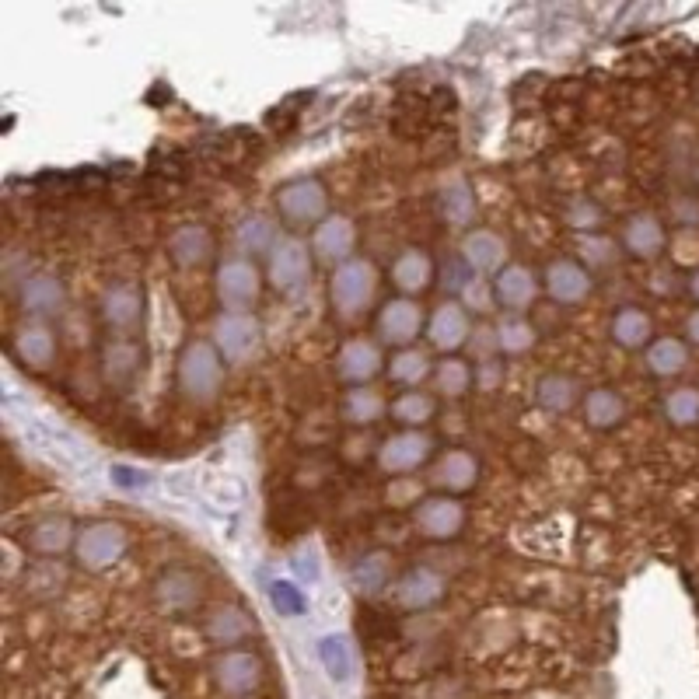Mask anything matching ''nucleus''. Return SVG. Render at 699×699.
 <instances>
[{"instance_id":"f257e3e1","label":"nucleus","mask_w":699,"mask_h":699,"mask_svg":"<svg viewBox=\"0 0 699 699\" xmlns=\"http://www.w3.org/2000/svg\"><path fill=\"white\" fill-rule=\"evenodd\" d=\"M221 353H217L214 343L196 340L182 350L179 357V388L189 402H210L217 392H221L224 381V364Z\"/></svg>"},{"instance_id":"f03ea898","label":"nucleus","mask_w":699,"mask_h":699,"mask_svg":"<svg viewBox=\"0 0 699 699\" xmlns=\"http://www.w3.org/2000/svg\"><path fill=\"white\" fill-rule=\"evenodd\" d=\"M378 294V270L367 259H350V263L336 266L333 280H329V298L333 308L343 319H357Z\"/></svg>"},{"instance_id":"7ed1b4c3","label":"nucleus","mask_w":699,"mask_h":699,"mask_svg":"<svg viewBox=\"0 0 699 699\" xmlns=\"http://www.w3.org/2000/svg\"><path fill=\"white\" fill-rule=\"evenodd\" d=\"M214 347L228 364H249L263 350V326L249 312H221L214 322Z\"/></svg>"},{"instance_id":"20e7f679","label":"nucleus","mask_w":699,"mask_h":699,"mask_svg":"<svg viewBox=\"0 0 699 699\" xmlns=\"http://www.w3.org/2000/svg\"><path fill=\"white\" fill-rule=\"evenodd\" d=\"M126 546H130V535L116 521H91L77 532L74 553L81 560V567L88 570H105L116 560H123Z\"/></svg>"},{"instance_id":"39448f33","label":"nucleus","mask_w":699,"mask_h":699,"mask_svg":"<svg viewBox=\"0 0 699 699\" xmlns=\"http://www.w3.org/2000/svg\"><path fill=\"white\" fill-rule=\"evenodd\" d=\"M214 291L224 312H249L259 301V291H263V277H259L252 259H228V263L217 266Z\"/></svg>"},{"instance_id":"423d86ee","label":"nucleus","mask_w":699,"mask_h":699,"mask_svg":"<svg viewBox=\"0 0 699 699\" xmlns=\"http://www.w3.org/2000/svg\"><path fill=\"white\" fill-rule=\"evenodd\" d=\"M266 277H270L273 291L277 294H294L312 280V252L301 238H280L277 249L270 252V263H266Z\"/></svg>"},{"instance_id":"0eeeda50","label":"nucleus","mask_w":699,"mask_h":699,"mask_svg":"<svg viewBox=\"0 0 699 699\" xmlns=\"http://www.w3.org/2000/svg\"><path fill=\"white\" fill-rule=\"evenodd\" d=\"M277 210L284 221L291 224H315L319 228L326 221V210H329V193L319 179H294V182H284L277 189Z\"/></svg>"},{"instance_id":"6e6552de","label":"nucleus","mask_w":699,"mask_h":699,"mask_svg":"<svg viewBox=\"0 0 699 699\" xmlns=\"http://www.w3.org/2000/svg\"><path fill=\"white\" fill-rule=\"evenodd\" d=\"M430 451H434L430 434H423V430H399V434H392L378 448V465L385 472H392V476H402V472L420 469L430 458Z\"/></svg>"},{"instance_id":"1a4fd4ad","label":"nucleus","mask_w":699,"mask_h":699,"mask_svg":"<svg viewBox=\"0 0 699 699\" xmlns=\"http://www.w3.org/2000/svg\"><path fill=\"white\" fill-rule=\"evenodd\" d=\"M472 326H469V312L462 308V301H444V305L434 308L427 322V340L434 350L441 353H455L469 343Z\"/></svg>"},{"instance_id":"9d476101","label":"nucleus","mask_w":699,"mask_h":699,"mask_svg":"<svg viewBox=\"0 0 699 699\" xmlns=\"http://www.w3.org/2000/svg\"><path fill=\"white\" fill-rule=\"evenodd\" d=\"M353 249H357V228H353L350 217L343 214H329L326 221L315 228L312 235V252L322 259V263L343 266L353 259Z\"/></svg>"},{"instance_id":"9b49d317","label":"nucleus","mask_w":699,"mask_h":699,"mask_svg":"<svg viewBox=\"0 0 699 699\" xmlns=\"http://www.w3.org/2000/svg\"><path fill=\"white\" fill-rule=\"evenodd\" d=\"M420 326H423V312L413 298H395L381 308L378 315V336L392 347L406 350L409 343L420 336Z\"/></svg>"},{"instance_id":"f8f14e48","label":"nucleus","mask_w":699,"mask_h":699,"mask_svg":"<svg viewBox=\"0 0 699 699\" xmlns=\"http://www.w3.org/2000/svg\"><path fill=\"white\" fill-rule=\"evenodd\" d=\"M381 367H385V357H381L378 343H371V340H347L340 347V353H336V374H340L343 381H350L353 388L378 378Z\"/></svg>"},{"instance_id":"ddd939ff","label":"nucleus","mask_w":699,"mask_h":699,"mask_svg":"<svg viewBox=\"0 0 699 699\" xmlns=\"http://www.w3.org/2000/svg\"><path fill=\"white\" fill-rule=\"evenodd\" d=\"M465 525V507L451 497H427L416 507V528L427 539H455Z\"/></svg>"},{"instance_id":"4468645a","label":"nucleus","mask_w":699,"mask_h":699,"mask_svg":"<svg viewBox=\"0 0 699 699\" xmlns=\"http://www.w3.org/2000/svg\"><path fill=\"white\" fill-rule=\"evenodd\" d=\"M535 294H539V280H535V273L528 270V266L511 263L493 277V298H497V305L507 308V312H525V308H532Z\"/></svg>"},{"instance_id":"2eb2a0df","label":"nucleus","mask_w":699,"mask_h":699,"mask_svg":"<svg viewBox=\"0 0 699 699\" xmlns=\"http://www.w3.org/2000/svg\"><path fill=\"white\" fill-rule=\"evenodd\" d=\"M507 259V242L497 235V231L476 228L462 238V263L469 266L476 277L483 273H500Z\"/></svg>"},{"instance_id":"dca6fc26","label":"nucleus","mask_w":699,"mask_h":699,"mask_svg":"<svg viewBox=\"0 0 699 699\" xmlns=\"http://www.w3.org/2000/svg\"><path fill=\"white\" fill-rule=\"evenodd\" d=\"M168 256L182 270H196V266L210 263V256H214V235L203 224H182L168 238Z\"/></svg>"},{"instance_id":"f3484780","label":"nucleus","mask_w":699,"mask_h":699,"mask_svg":"<svg viewBox=\"0 0 699 699\" xmlns=\"http://www.w3.org/2000/svg\"><path fill=\"white\" fill-rule=\"evenodd\" d=\"M546 291L560 305H581L591 294V273L574 259H560L546 270Z\"/></svg>"},{"instance_id":"a211bd4d","label":"nucleus","mask_w":699,"mask_h":699,"mask_svg":"<svg viewBox=\"0 0 699 699\" xmlns=\"http://www.w3.org/2000/svg\"><path fill=\"white\" fill-rule=\"evenodd\" d=\"M14 353L32 371H46L56 357V336L49 333L46 322H28L14 333Z\"/></svg>"},{"instance_id":"6ab92c4d","label":"nucleus","mask_w":699,"mask_h":699,"mask_svg":"<svg viewBox=\"0 0 699 699\" xmlns=\"http://www.w3.org/2000/svg\"><path fill=\"white\" fill-rule=\"evenodd\" d=\"M67 301V291H63V280L53 277V273H35L25 287H21V308L35 319H46V315H56Z\"/></svg>"},{"instance_id":"aec40b11","label":"nucleus","mask_w":699,"mask_h":699,"mask_svg":"<svg viewBox=\"0 0 699 699\" xmlns=\"http://www.w3.org/2000/svg\"><path fill=\"white\" fill-rule=\"evenodd\" d=\"M430 479H434V486H441V490H448V493H465L476 486L479 462L469 451L455 448V451H448V455H441V462L434 465V476Z\"/></svg>"},{"instance_id":"412c9836","label":"nucleus","mask_w":699,"mask_h":699,"mask_svg":"<svg viewBox=\"0 0 699 699\" xmlns=\"http://www.w3.org/2000/svg\"><path fill=\"white\" fill-rule=\"evenodd\" d=\"M434 280V259L423 249H406L399 259L392 263V284L399 287L406 298L413 294H423Z\"/></svg>"},{"instance_id":"4be33fe9","label":"nucleus","mask_w":699,"mask_h":699,"mask_svg":"<svg viewBox=\"0 0 699 699\" xmlns=\"http://www.w3.org/2000/svg\"><path fill=\"white\" fill-rule=\"evenodd\" d=\"M102 319L112 329H130L140 322V291L133 284H112L102 294Z\"/></svg>"},{"instance_id":"5701e85b","label":"nucleus","mask_w":699,"mask_h":699,"mask_svg":"<svg viewBox=\"0 0 699 699\" xmlns=\"http://www.w3.org/2000/svg\"><path fill=\"white\" fill-rule=\"evenodd\" d=\"M235 242H238V249H242L245 256H259V252H266V256H270V252L277 249V242H280V231H277V224H273L270 214H249L242 224H238Z\"/></svg>"},{"instance_id":"b1692460","label":"nucleus","mask_w":699,"mask_h":699,"mask_svg":"<svg viewBox=\"0 0 699 699\" xmlns=\"http://www.w3.org/2000/svg\"><path fill=\"white\" fill-rule=\"evenodd\" d=\"M623 242H626V249H630L633 256L651 259V256H658V252L665 249V228H661L654 214H637V217H630V224H626Z\"/></svg>"},{"instance_id":"393cba45","label":"nucleus","mask_w":699,"mask_h":699,"mask_svg":"<svg viewBox=\"0 0 699 699\" xmlns=\"http://www.w3.org/2000/svg\"><path fill=\"white\" fill-rule=\"evenodd\" d=\"M441 591H444V581L427 567L409 570L399 584V598H402V605H409V609H427V605H434L437 598H441Z\"/></svg>"},{"instance_id":"a878e982","label":"nucleus","mask_w":699,"mask_h":699,"mask_svg":"<svg viewBox=\"0 0 699 699\" xmlns=\"http://www.w3.org/2000/svg\"><path fill=\"white\" fill-rule=\"evenodd\" d=\"M441 217L451 228H469L476 217V196H472L469 182L455 179L441 189Z\"/></svg>"},{"instance_id":"bb28decb","label":"nucleus","mask_w":699,"mask_h":699,"mask_svg":"<svg viewBox=\"0 0 699 699\" xmlns=\"http://www.w3.org/2000/svg\"><path fill=\"white\" fill-rule=\"evenodd\" d=\"M577 392H581V385H577L570 374H546V378H539V385H535V399H539V406L549 409V413H567L577 402Z\"/></svg>"},{"instance_id":"cd10ccee","label":"nucleus","mask_w":699,"mask_h":699,"mask_svg":"<svg viewBox=\"0 0 699 699\" xmlns=\"http://www.w3.org/2000/svg\"><path fill=\"white\" fill-rule=\"evenodd\" d=\"M74 542H77L74 525H70V518H63V514L42 518L39 525L32 528V549H39V553H46V556L63 553V549L74 546Z\"/></svg>"},{"instance_id":"c85d7f7f","label":"nucleus","mask_w":699,"mask_h":699,"mask_svg":"<svg viewBox=\"0 0 699 699\" xmlns=\"http://www.w3.org/2000/svg\"><path fill=\"white\" fill-rule=\"evenodd\" d=\"M217 679L228 693H249L259 682V661L252 654H228L217 665Z\"/></svg>"},{"instance_id":"c756f323","label":"nucleus","mask_w":699,"mask_h":699,"mask_svg":"<svg viewBox=\"0 0 699 699\" xmlns=\"http://www.w3.org/2000/svg\"><path fill=\"white\" fill-rule=\"evenodd\" d=\"M385 399H381L374 388L367 385H357L347 392V399H343V416H347V423H357V427H367V423H378L381 416H385Z\"/></svg>"},{"instance_id":"7c9ffc66","label":"nucleus","mask_w":699,"mask_h":699,"mask_svg":"<svg viewBox=\"0 0 699 699\" xmlns=\"http://www.w3.org/2000/svg\"><path fill=\"white\" fill-rule=\"evenodd\" d=\"M612 336H616V343L626 350L644 347V343H651V319H647L640 308H623V312L612 319Z\"/></svg>"},{"instance_id":"2f4dec72","label":"nucleus","mask_w":699,"mask_h":699,"mask_svg":"<svg viewBox=\"0 0 699 699\" xmlns=\"http://www.w3.org/2000/svg\"><path fill=\"white\" fill-rule=\"evenodd\" d=\"M102 364H105V378H109L112 385H126V381L137 374L140 350L133 347V343H126V340H116V343H109V347H105Z\"/></svg>"},{"instance_id":"473e14b6","label":"nucleus","mask_w":699,"mask_h":699,"mask_svg":"<svg viewBox=\"0 0 699 699\" xmlns=\"http://www.w3.org/2000/svg\"><path fill=\"white\" fill-rule=\"evenodd\" d=\"M626 406L623 399H619L612 388H595V392L584 399V416H588L591 427H616L619 420H623Z\"/></svg>"},{"instance_id":"72a5a7b5","label":"nucleus","mask_w":699,"mask_h":699,"mask_svg":"<svg viewBox=\"0 0 699 699\" xmlns=\"http://www.w3.org/2000/svg\"><path fill=\"white\" fill-rule=\"evenodd\" d=\"M434 409H437V402H434V395H427V392H402L399 399L392 402V416L409 430H420L423 423L434 416Z\"/></svg>"},{"instance_id":"f704fd0d","label":"nucleus","mask_w":699,"mask_h":699,"mask_svg":"<svg viewBox=\"0 0 699 699\" xmlns=\"http://www.w3.org/2000/svg\"><path fill=\"white\" fill-rule=\"evenodd\" d=\"M686 347H682L679 340H672V336H665V340H654L651 347H647V367H651L658 378H672V374H679L682 367H686Z\"/></svg>"},{"instance_id":"c9c22d12","label":"nucleus","mask_w":699,"mask_h":699,"mask_svg":"<svg viewBox=\"0 0 699 699\" xmlns=\"http://www.w3.org/2000/svg\"><path fill=\"white\" fill-rule=\"evenodd\" d=\"M385 577H388L385 553L360 556V560L353 563V570H350V581H353V588H357L360 595H378V591L385 588Z\"/></svg>"},{"instance_id":"e433bc0d","label":"nucleus","mask_w":699,"mask_h":699,"mask_svg":"<svg viewBox=\"0 0 699 699\" xmlns=\"http://www.w3.org/2000/svg\"><path fill=\"white\" fill-rule=\"evenodd\" d=\"M493 347L504 350V353H528L535 347V329L528 326L521 315L500 319V326L493 329Z\"/></svg>"},{"instance_id":"4c0bfd02","label":"nucleus","mask_w":699,"mask_h":699,"mask_svg":"<svg viewBox=\"0 0 699 699\" xmlns=\"http://www.w3.org/2000/svg\"><path fill=\"white\" fill-rule=\"evenodd\" d=\"M427 374H430V357L416 347L399 350L392 357V364H388V378L399 381V385H420Z\"/></svg>"},{"instance_id":"58836bf2","label":"nucleus","mask_w":699,"mask_h":699,"mask_svg":"<svg viewBox=\"0 0 699 699\" xmlns=\"http://www.w3.org/2000/svg\"><path fill=\"white\" fill-rule=\"evenodd\" d=\"M319 658H322V665H326L329 679H333V682H350L353 658H350L347 640L336 637V633H333V637H322L319 640Z\"/></svg>"},{"instance_id":"ea45409f","label":"nucleus","mask_w":699,"mask_h":699,"mask_svg":"<svg viewBox=\"0 0 699 699\" xmlns=\"http://www.w3.org/2000/svg\"><path fill=\"white\" fill-rule=\"evenodd\" d=\"M434 381H437V392H444L448 399H458V395L469 392L472 385V367L458 357H444L434 371Z\"/></svg>"},{"instance_id":"a19ab883","label":"nucleus","mask_w":699,"mask_h":699,"mask_svg":"<svg viewBox=\"0 0 699 699\" xmlns=\"http://www.w3.org/2000/svg\"><path fill=\"white\" fill-rule=\"evenodd\" d=\"M665 413H668V420L679 423V427H693L699 420V392L696 388H679V392H672L665 402Z\"/></svg>"},{"instance_id":"79ce46f5","label":"nucleus","mask_w":699,"mask_h":699,"mask_svg":"<svg viewBox=\"0 0 699 699\" xmlns=\"http://www.w3.org/2000/svg\"><path fill=\"white\" fill-rule=\"evenodd\" d=\"M270 602H273V609L280 612V616H301L305 612V595H301V588L298 584H291V581H273L270 584Z\"/></svg>"},{"instance_id":"37998d69","label":"nucleus","mask_w":699,"mask_h":699,"mask_svg":"<svg viewBox=\"0 0 699 699\" xmlns=\"http://www.w3.org/2000/svg\"><path fill=\"white\" fill-rule=\"evenodd\" d=\"M458 298H462V308H476V312H483V315L493 312V305H497V298H493V284L483 277H476V273H472V280L462 287Z\"/></svg>"},{"instance_id":"c03bdc74","label":"nucleus","mask_w":699,"mask_h":699,"mask_svg":"<svg viewBox=\"0 0 699 699\" xmlns=\"http://www.w3.org/2000/svg\"><path fill=\"white\" fill-rule=\"evenodd\" d=\"M112 483L126 486V490H144V486H147V472L130 469V465H116V469H112Z\"/></svg>"},{"instance_id":"a18cd8bd","label":"nucleus","mask_w":699,"mask_h":699,"mask_svg":"<svg viewBox=\"0 0 699 699\" xmlns=\"http://www.w3.org/2000/svg\"><path fill=\"white\" fill-rule=\"evenodd\" d=\"M235 616H238V612H217V619H214V633H217V637L235 640L238 633L245 630L242 623H235Z\"/></svg>"},{"instance_id":"49530a36","label":"nucleus","mask_w":699,"mask_h":699,"mask_svg":"<svg viewBox=\"0 0 699 699\" xmlns=\"http://www.w3.org/2000/svg\"><path fill=\"white\" fill-rule=\"evenodd\" d=\"M605 249H612V245L602 242V238H588V242H584V259H588V263H609Z\"/></svg>"},{"instance_id":"de8ad7c7","label":"nucleus","mask_w":699,"mask_h":699,"mask_svg":"<svg viewBox=\"0 0 699 699\" xmlns=\"http://www.w3.org/2000/svg\"><path fill=\"white\" fill-rule=\"evenodd\" d=\"M686 333H689V340L699 343V312L689 315V322H686Z\"/></svg>"},{"instance_id":"09e8293b","label":"nucleus","mask_w":699,"mask_h":699,"mask_svg":"<svg viewBox=\"0 0 699 699\" xmlns=\"http://www.w3.org/2000/svg\"><path fill=\"white\" fill-rule=\"evenodd\" d=\"M689 287H693V294H696V298H699V273H696V277H693V284H689Z\"/></svg>"}]
</instances>
